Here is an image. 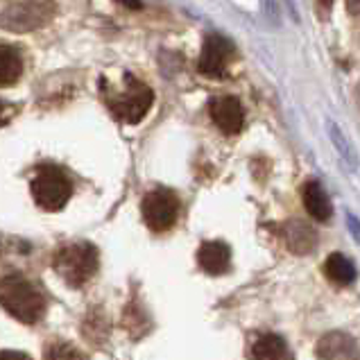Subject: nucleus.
Wrapping results in <instances>:
<instances>
[{
    "label": "nucleus",
    "instance_id": "nucleus-12",
    "mask_svg": "<svg viewBox=\"0 0 360 360\" xmlns=\"http://www.w3.org/2000/svg\"><path fill=\"white\" fill-rule=\"evenodd\" d=\"M302 200H304V209L308 211V215L320 222L331 220L333 215V207L328 195L324 193V188L317 181H308L304 191H302Z\"/></svg>",
    "mask_w": 360,
    "mask_h": 360
},
{
    "label": "nucleus",
    "instance_id": "nucleus-4",
    "mask_svg": "<svg viewBox=\"0 0 360 360\" xmlns=\"http://www.w3.org/2000/svg\"><path fill=\"white\" fill-rule=\"evenodd\" d=\"M55 14V0H20L3 12V27L9 32H32V30L48 25Z\"/></svg>",
    "mask_w": 360,
    "mask_h": 360
},
{
    "label": "nucleus",
    "instance_id": "nucleus-8",
    "mask_svg": "<svg viewBox=\"0 0 360 360\" xmlns=\"http://www.w3.org/2000/svg\"><path fill=\"white\" fill-rule=\"evenodd\" d=\"M209 114H211V120L215 122V127H218L222 134H227V136L238 134L245 125L243 105L231 96H222V98L211 100Z\"/></svg>",
    "mask_w": 360,
    "mask_h": 360
},
{
    "label": "nucleus",
    "instance_id": "nucleus-13",
    "mask_svg": "<svg viewBox=\"0 0 360 360\" xmlns=\"http://www.w3.org/2000/svg\"><path fill=\"white\" fill-rule=\"evenodd\" d=\"M324 274L338 285H349L356 279V267L345 254H331L324 263Z\"/></svg>",
    "mask_w": 360,
    "mask_h": 360
},
{
    "label": "nucleus",
    "instance_id": "nucleus-3",
    "mask_svg": "<svg viewBox=\"0 0 360 360\" xmlns=\"http://www.w3.org/2000/svg\"><path fill=\"white\" fill-rule=\"evenodd\" d=\"M53 267L68 285L79 288L96 274L98 252H96V247H91L86 243L61 247L55 256V261H53Z\"/></svg>",
    "mask_w": 360,
    "mask_h": 360
},
{
    "label": "nucleus",
    "instance_id": "nucleus-17",
    "mask_svg": "<svg viewBox=\"0 0 360 360\" xmlns=\"http://www.w3.org/2000/svg\"><path fill=\"white\" fill-rule=\"evenodd\" d=\"M333 7V0H317V12H320V18H328Z\"/></svg>",
    "mask_w": 360,
    "mask_h": 360
},
{
    "label": "nucleus",
    "instance_id": "nucleus-5",
    "mask_svg": "<svg viewBox=\"0 0 360 360\" xmlns=\"http://www.w3.org/2000/svg\"><path fill=\"white\" fill-rule=\"evenodd\" d=\"M73 195V184L59 168L48 166L32 179V198L44 211H61Z\"/></svg>",
    "mask_w": 360,
    "mask_h": 360
},
{
    "label": "nucleus",
    "instance_id": "nucleus-15",
    "mask_svg": "<svg viewBox=\"0 0 360 360\" xmlns=\"http://www.w3.org/2000/svg\"><path fill=\"white\" fill-rule=\"evenodd\" d=\"M252 356L263 358V360H281V358H290V352H288V345L279 335H263L261 340L254 345Z\"/></svg>",
    "mask_w": 360,
    "mask_h": 360
},
{
    "label": "nucleus",
    "instance_id": "nucleus-16",
    "mask_svg": "<svg viewBox=\"0 0 360 360\" xmlns=\"http://www.w3.org/2000/svg\"><path fill=\"white\" fill-rule=\"evenodd\" d=\"M46 358H84V354L73 349V345H50V349H46Z\"/></svg>",
    "mask_w": 360,
    "mask_h": 360
},
{
    "label": "nucleus",
    "instance_id": "nucleus-19",
    "mask_svg": "<svg viewBox=\"0 0 360 360\" xmlns=\"http://www.w3.org/2000/svg\"><path fill=\"white\" fill-rule=\"evenodd\" d=\"M116 3L125 5V7H129V9H141V7H143L141 0H116Z\"/></svg>",
    "mask_w": 360,
    "mask_h": 360
},
{
    "label": "nucleus",
    "instance_id": "nucleus-1",
    "mask_svg": "<svg viewBox=\"0 0 360 360\" xmlns=\"http://www.w3.org/2000/svg\"><path fill=\"white\" fill-rule=\"evenodd\" d=\"M100 91H102L105 105L111 109V114L122 122H129V125H136V122L146 118V114L154 102L152 89L146 82L134 77L131 73H122V89H114L102 77Z\"/></svg>",
    "mask_w": 360,
    "mask_h": 360
},
{
    "label": "nucleus",
    "instance_id": "nucleus-9",
    "mask_svg": "<svg viewBox=\"0 0 360 360\" xmlns=\"http://www.w3.org/2000/svg\"><path fill=\"white\" fill-rule=\"evenodd\" d=\"M281 238L288 250L302 256V254L313 252V247L317 243V233L311 224H306L304 220H288L281 227Z\"/></svg>",
    "mask_w": 360,
    "mask_h": 360
},
{
    "label": "nucleus",
    "instance_id": "nucleus-14",
    "mask_svg": "<svg viewBox=\"0 0 360 360\" xmlns=\"http://www.w3.org/2000/svg\"><path fill=\"white\" fill-rule=\"evenodd\" d=\"M20 73H23V59H20L18 50H14L12 46H3L0 48V84H16Z\"/></svg>",
    "mask_w": 360,
    "mask_h": 360
},
{
    "label": "nucleus",
    "instance_id": "nucleus-18",
    "mask_svg": "<svg viewBox=\"0 0 360 360\" xmlns=\"http://www.w3.org/2000/svg\"><path fill=\"white\" fill-rule=\"evenodd\" d=\"M347 12L354 18H360V0H347Z\"/></svg>",
    "mask_w": 360,
    "mask_h": 360
},
{
    "label": "nucleus",
    "instance_id": "nucleus-11",
    "mask_svg": "<svg viewBox=\"0 0 360 360\" xmlns=\"http://www.w3.org/2000/svg\"><path fill=\"white\" fill-rule=\"evenodd\" d=\"M198 261H200V267L204 272L222 274V272H227L229 265H231V252H229V247L224 243L211 240V243H204L200 247Z\"/></svg>",
    "mask_w": 360,
    "mask_h": 360
},
{
    "label": "nucleus",
    "instance_id": "nucleus-2",
    "mask_svg": "<svg viewBox=\"0 0 360 360\" xmlns=\"http://www.w3.org/2000/svg\"><path fill=\"white\" fill-rule=\"evenodd\" d=\"M3 306L9 315L25 324L39 322L46 313L44 295L20 276H5L3 279Z\"/></svg>",
    "mask_w": 360,
    "mask_h": 360
},
{
    "label": "nucleus",
    "instance_id": "nucleus-7",
    "mask_svg": "<svg viewBox=\"0 0 360 360\" xmlns=\"http://www.w3.org/2000/svg\"><path fill=\"white\" fill-rule=\"evenodd\" d=\"M236 48L220 34H209L198 59V70L204 77H227Z\"/></svg>",
    "mask_w": 360,
    "mask_h": 360
},
{
    "label": "nucleus",
    "instance_id": "nucleus-10",
    "mask_svg": "<svg viewBox=\"0 0 360 360\" xmlns=\"http://www.w3.org/2000/svg\"><path fill=\"white\" fill-rule=\"evenodd\" d=\"M317 356L320 358H331V360H340V358H360V349L352 335L333 331L324 335L320 345H317Z\"/></svg>",
    "mask_w": 360,
    "mask_h": 360
},
{
    "label": "nucleus",
    "instance_id": "nucleus-20",
    "mask_svg": "<svg viewBox=\"0 0 360 360\" xmlns=\"http://www.w3.org/2000/svg\"><path fill=\"white\" fill-rule=\"evenodd\" d=\"M349 227H352V231H354V236H356V240H360V227H358V222H356L354 215H349Z\"/></svg>",
    "mask_w": 360,
    "mask_h": 360
},
{
    "label": "nucleus",
    "instance_id": "nucleus-6",
    "mask_svg": "<svg viewBox=\"0 0 360 360\" xmlns=\"http://www.w3.org/2000/svg\"><path fill=\"white\" fill-rule=\"evenodd\" d=\"M141 211H143V220H146V224L152 231H166L177 220L179 200L174 198V193L159 188L143 198Z\"/></svg>",
    "mask_w": 360,
    "mask_h": 360
}]
</instances>
